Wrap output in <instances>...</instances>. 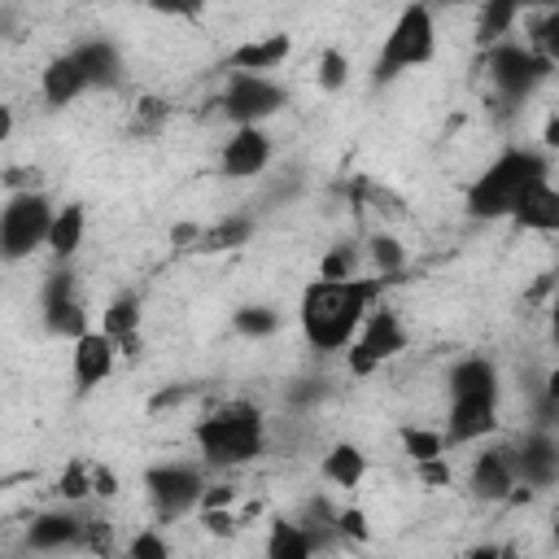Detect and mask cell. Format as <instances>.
Listing matches in <instances>:
<instances>
[{
    "label": "cell",
    "instance_id": "cell-21",
    "mask_svg": "<svg viewBox=\"0 0 559 559\" xmlns=\"http://www.w3.org/2000/svg\"><path fill=\"white\" fill-rule=\"evenodd\" d=\"M100 328L118 341L122 354H131V358L140 354V301H135L131 293H122V297H114V301L105 306Z\"/></svg>",
    "mask_w": 559,
    "mask_h": 559
},
{
    "label": "cell",
    "instance_id": "cell-35",
    "mask_svg": "<svg viewBox=\"0 0 559 559\" xmlns=\"http://www.w3.org/2000/svg\"><path fill=\"white\" fill-rule=\"evenodd\" d=\"M166 118H170V105H166L162 96H140V100H135V131H140V135H153Z\"/></svg>",
    "mask_w": 559,
    "mask_h": 559
},
{
    "label": "cell",
    "instance_id": "cell-9",
    "mask_svg": "<svg viewBox=\"0 0 559 559\" xmlns=\"http://www.w3.org/2000/svg\"><path fill=\"white\" fill-rule=\"evenodd\" d=\"M144 489H148V502L157 507V515L175 520L188 507H201L205 480H201V472L192 463H157V467L144 472Z\"/></svg>",
    "mask_w": 559,
    "mask_h": 559
},
{
    "label": "cell",
    "instance_id": "cell-2",
    "mask_svg": "<svg viewBox=\"0 0 559 559\" xmlns=\"http://www.w3.org/2000/svg\"><path fill=\"white\" fill-rule=\"evenodd\" d=\"M192 441H197L201 463H210V467H240V463H253V459L262 454V445H266V415H262V406L249 402V397L223 402L218 411H210L205 419H197Z\"/></svg>",
    "mask_w": 559,
    "mask_h": 559
},
{
    "label": "cell",
    "instance_id": "cell-25",
    "mask_svg": "<svg viewBox=\"0 0 559 559\" xmlns=\"http://www.w3.org/2000/svg\"><path fill=\"white\" fill-rule=\"evenodd\" d=\"M310 550H319V546H314L306 524H297V520H275L271 524V533H266V555L271 559H306Z\"/></svg>",
    "mask_w": 559,
    "mask_h": 559
},
{
    "label": "cell",
    "instance_id": "cell-8",
    "mask_svg": "<svg viewBox=\"0 0 559 559\" xmlns=\"http://www.w3.org/2000/svg\"><path fill=\"white\" fill-rule=\"evenodd\" d=\"M284 100H288V92H284L275 79L253 74V70H231L227 92H223V114H227L236 127H245V122H262V118L280 114Z\"/></svg>",
    "mask_w": 559,
    "mask_h": 559
},
{
    "label": "cell",
    "instance_id": "cell-30",
    "mask_svg": "<svg viewBox=\"0 0 559 559\" xmlns=\"http://www.w3.org/2000/svg\"><path fill=\"white\" fill-rule=\"evenodd\" d=\"M231 323H236L240 336L262 341V336H275V332H280V310H275V306H262V301H249V306L236 310Z\"/></svg>",
    "mask_w": 559,
    "mask_h": 559
},
{
    "label": "cell",
    "instance_id": "cell-6",
    "mask_svg": "<svg viewBox=\"0 0 559 559\" xmlns=\"http://www.w3.org/2000/svg\"><path fill=\"white\" fill-rule=\"evenodd\" d=\"M402 349H406V323H402V314L393 306H371V314L362 319L358 336L349 341V376H371L376 367H384Z\"/></svg>",
    "mask_w": 559,
    "mask_h": 559
},
{
    "label": "cell",
    "instance_id": "cell-3",
    "mask_svg": "<svg viewBox=\"0 0 559 559\" xmlns=\"http://www.w3.org/2000/svg\"><path fill=\"white\" fill-rule=\"evenodd\" d=\"M546 179V157L537 148H507L502 157L489 162L485 175H476V183L467 188V214L472 218H511L515 201L524 197L528 183Z\"/></svg>",
    "mask_w": 559,
    "mask_h": 559
},
{
    "label": "cell",
    "instance_id": "cell-5",
    "mask_svg": "<svg viewBox=\"0 0 559 559\" xmlns=\"http://www.w3.org/2000/svg\"><path fill=\"white\" fill-rule=\"evenodd\" d=\"M52 218H57V210L44 192H35V188L17 192L13 188L9 201H4V214H0V253H4V262H22L39 245H48Z\"/></svg>",
    "mask_w": 559,
    "mask_h": 559
},
{
    "label": "cell",
    "instance_id": "cell-23",
    "mask_svg": "<svg viewBox=\"0 0 559 559\" xmlns=\"http://www.w3.org/2000/svg\"><path fill=\"white\" fill-rule=\"evenodd\" d=\"M249 236H253V218H245V214H227V218L201 227V236H197L192 249H197V253H231V249L249 245Z\"/></svg>",
    "mask_w": 559,
    "mask_h": 559
},
{
    "label": "cell",
    "instance_id": "cell-31",
    "mask_svg": "<svg viewBox=\"0 0 559 559\" xmlns=\"http://www.w3.org/2000/svg\"><path fill=\"white\" fill-rule=\"evenodd\" d=\"M52 489H57V498H61V502H70V507H79V502L96 498V485H92V467H87V463H66Z\"/></svg>",
    "mask_w": 559,
    "mask_h": 559
},
{
    "label": "cell",
    "instance_id": "cell-15",
    "mask_svg": "<svg viewBox=\"0 0 559 559\" xmlns=\"http://www.w3.org/2000/svg\"><path fill=\"white\" fill-rule=\"evenodd\" d=\"M520 480H528L533 489H550L559 480V437L550 428H533L520 445Z\"/></svg>",
    "mask_w": 559,
    "mask_h": 559
},
{
    "label": "cell",
    "instance_id": "cell-42",
    "mask_svg": "<svg viewBox=\"0 0 559 559\" xmlns=\"http://www.w3.org/2000/svg\"><path fill=\"white\" fill-rule=\"evenodd\" d=\"M92 485H96V498H114L118 493V472L105 467V463H96L92 467Z\"/></svg>",
    "mask_w": 559,
    "mask_h": 559
},
{
    "label": "cell",
    "instance_id": "cell-13",
    "mask_svg": "<svg viewBox=\"0 0 559 559\" xmlns=\"http://www.w3.org/2000/svg\"><path fill=\"white\" fill-rule=\"evenodd\" d=\"M266 162H271V135H266L258 122L236 127V131L227 135L223 153H218V166H223L227 179H253V175L266 170Z\"/></svg>",
    "mask_w": 559,
    "mask_h": 559
},
{
    "label": "cell",
    "instance_id": "cell-40",
    "mask_svg": "<svg viewBox=\"0 0 559 559\" xmlns=\"http://www.w3.org/2000/svg\"><path fill=\"white\" fill-rule=\"evenodd\" d=\"M201 524H205L214 537H231V533H236V520H231L227 507H205V511H201Z\"/></svg>",
    "mask_w": 559,
    "mask_h": 559
},
{
    "label": "cell",
    "instance_id": "cell-16",
    "mask_svg": "<svg viewBox=\"0 0 559 559\" xmlns=\"http://www.w3.org/2000/svg\"><path fill=\"white\" fill-rule=\"evenodd\" d=\"M87 87H92V83H87V74H83V66H79L74 52L52 57V61L44 66V74H39V96L48 100V109H66V105H74Z\"/></svg>",
    "mask_w": 559,
    "mask_h": 559
},
{
    "label": "cell",
    "instance_id": "cell-28",
    "mask_svg": "<svg viewBox=\"0 0 559 559\" xmlns=\"http://www.w3.org/2000/svg\"><path fill=\"white\" fill-rule=\"evenodd\" d=\"M528 48L559 70V4L555 9H542V17L528 22Z\"/></svg>",
    "mask_w": 559,
    "mask_h": 559
},
{
    "label": "cell",
    "instance_id": "cell-27",
    "mask_svg": "<svg viewBox=\"0 0 559 559\" xmlns=\"http://www.w3.org/2000/svg\"><path fill=\"white\" fill-rule=\"evenodd\" d=\"M44 328L52 332V336H83L87 332V310H83V301L79 297H61V301H48L44 306Z\"/></svg>",
    "mask_w": 559,
    "mask_h": 559
},
{
    "label": "cell",
    "instance_id": "cell-1",
    "mask_svg": "<svg viewBox=\"0 0 559 559\" xmlns=\"http://www.w3.org/2000/svg\"><path fill=\"white\" fill-rule=\"evenodd\" d=\"M380 284L384 280H314L306 284L301 293V306H297V323H301V336L310 349L319 354H336V349H349V341L358 336L362 319L371 314L376 297H380Z\"/></svg>",
    "mask_w": 559,
    "mask_h": 559
},
{
    "label": "cell",
    "instance_id": "cell-29",
    "mask_svg": "<svg viewBox=\"0 0 559 559\" xmlns=\"http://www.w3.org/2000/svg\"><path fill=\"white\" fill-rule=\"evenodd\" d=\"M445 432H437V428H419V424H406L402 428V454L411 459V463H428V459H437V454H445Z\"/></svg>",
    "mask_w": 559,
    "mask_h": 559
},
{
    "label": "cell",
    "instance_id": "cell-4",
    "mask_svg": "<svg viewBox=\"0 0 559 559\" xmlns=\"http://www.w3.org/2000/svg\"><path fill=\"white\" fill-rule=\"evenodd\" d=\"M432 57H437V22H432V9L415 0L389 26L380 61H376V79H393V74H402L411 66H428Z\"/></svg>",
    "mask_w": 559,
    "mask_h": 559
},
{
    "label": "cell",
    "instance_id": "cell-49",
    "mask_svg": "<svg viewBox=\"0 0 559 559\" xmlns=\"http://www.w3.org/2000/svg\"><path fill=\"white\" fill-rule=\"evenodd\" d=\"M445 4H467V0H445Z\"/></svg>",
    "mask_w": 559,
    "mask_h": 559
},
{
    "label": "cell",
    "instance_id": "cell-45",
    "mask_svg": "<svg viewBox=\"0 0 559 559\" xmlns=\"http://www.w3.org/2000/svg\"><path fill=\"white\" fill-rule=\"evenodd\" d=\"M542 389H546V393H550V397L559 402V362H555V367L546 371V380H542Z\"/></svg>",
    "mask_w": 559,
    "mask_h": 559
},
{
    "label": "cell",
    "instance_id": "cell-46",
    "mask_svg": "<svg viewBox=\"0 0 559 559\" xmlns=\"http://www.w3.org/2000/svg\"><path fill=\"white\" fill-rule=\"evenodd\" d=\"M515 4H520V9H524V13H528V9H555V4H559V0H515Z\"/></svg>",
    "mask_w": 559,
    "mask_h": 559
},
{
    "label": "cell",
    "instance_id": "cell-47",
    "mask_svg": "<svg viewBox=\"0 0 559 559\" xmlns=\"http://www.w3.org/2000/svg\"><path fill=\"white\" fill-rule=\"evenodd\" d=\"M550 341L559 345V297H555V306H550Z\"/></svg>",
    "mask_w": 559,
    "mask_h": 559
},
{
    "label": "cell",
    "instance_id": "cell-22",
    "mask_svg": "<svg viewBox=\"0 0 559 559\" xmlns=\"http://www.w3.org/2000/svg\"><path fill=\"white\" fill-rule=\"evenodd\" d=\"M83 231H87L83 205H79V201L61 205L57 218H52V231H48V253H52V262H70V258L79 253V245H83Z\"/></svg>",
    "mask_w": 559,
    "mask_h": 559
},
{
    "label": "cell",
    "instance_id": "cell-39",
    "mask_svg": "<svg viewBox=\"0 0 559 559\" xmlns=\"http://www.w3.org/2000/svg\"><path fill=\"white\" fill-rule=\"evenodd\" d=\"M415 467H419V480L432 485V489H441V485L454 480V472L445 467V454H437V459H428V463H415Z\"/></svg>",
    "mask_w": 559,
    "mask_h": 559
},
{
    "label": "cell",
    "instance_id": "cell-7",
    "mask_svg": "<svg viewBox=\"0 0 559 559\" xmlns=\"http://www.w3.org/2000/svg\"><path fill=\"white\" fill-rule=\"evenodd\" d=\"M485 70H489V83H493L507 100H524L542 79L555 74V66H550L546 57H537L528 44H511V39L489 44Z\"/></svg>",
    "mask_w": 559,
    "mask_h": 559
},
{
    "label": "cell",
    "instance_id": "cell-14",
    "mask_svg": "<svg viewBox=\"0 0 559 559\" xmlns=\"http://www.w3.org/2000/svg\"><path fill=\"white\" fill-rule=\"evenodd\" d=\"M26 546H35V550L87 546V515H79V511H39L26 528Z\"/></svg>",
    "mask_w": 559,
    "mask_h": 559
},
{
    "label": "cell",
    "instance_id": "cell-33",
    "mask_svg": "<svg viewBox=\"0 0 559 559\" xmlns=\"http://www.w3.org/2000/svg\"><path fill=\"white\" fill-rule=\"evenodd\" d=\"M314 79L323 92H341L349 83V57L341 48H323L319 52V66H314Z\"/></svg>",
    "mask_w": 559,
    "mask_h": 559
},
{
    "label": "cell",
    "instance_id": "cell-36",
    "mask_svg": "<svg viewBox=\"0 0 559 559\" xmlns=\"http://www.w3.org/2000/svg\"><path fill=\"white\" fill-rule=\"evenodd\" d=\"M336 533L349 537V542H371L367 511H362V507H341V511H336Z\"/></svg>",
    "mask_w": 559,
    "mask_h": 559
},
{
    "label": "cell",
    "instance_id": "cell-12",
    "mask_svg": "<svg viewBox=\"0 0 559 559\" xmlns=\"http://www.w3.org/2000/svg\"><path fill=\"white\" fill-rule=\"evenodd\" d=\"M118 341L105 332V328H87L83 336H74V349H70V371H74V384L87 393L96 384H105L114 376V362H118Z\"/></svg>",
    "mask_w": 559,
    "mask_h": 559
},
{
    "label": "cell",
    "instance_id": "cell-10",
    "mask_svg": "<svg viewBox=\"0 0 559 559\" xmlns=\"http://www.w3.org/2000/svg\"><path fill=\"white\" fill-rule=\"evenodd\" d=\"M441 432L450 445H472V441L493 437L498 432V393H454Z\"/></svg>",
    "mask_w": 559,
    "mask_h": 559
},
{
    "label": "cell",
    "instance_id": "cell-32",
    "mask_svg": "<svg viewBox=\"0 0 559 559\" xmlns=\"http://www.w3.org/2000/svg\"><path fill=\"white\" fill-rule=\"evenodd\" d=\"M367 258H371V266L380 271V275H397L402 266H406V249H402V240L397 236H371V245H367Z\"/></svg>",
    "mask_w": 559,
    "mask_h": 559
},
{
    "label": "cell",
    "instance_id": "cell-41",
    "mask_svg": "<svg viewBox=\"0 0 559 559\" xmlns=\"http://www.w3.org/2000/svg\"><path fill=\"white\" fill-rule=\"evenodd\" d=\"M231 502H236V485H227V480L205 485V493H201V511L205 507H231Z\"/></svg>",
    "mask_w": 559,
    "mask_h": 559
},
{
    "label": "cell",
    "instance_id": "cell-17",
    "mask_svg": "<svg viewBox=\"0 0 559 559\" xmlns=\"http://www.w3.org/2000/svg\"><path fill=\"white\" fill-rule=\"evenodd\" d=\"M511 218L524 231H559V188H550V179L528 183L524 197L515 201Z\"/></svg>",
    "mask_w": 559,
    "mask_h": 559
},
{
    "label": "cell",
    "instance_id": "cell-20",
    "mask_svg": "<svg viewBox=\"0 0 559 559\" xmlns=\"http://www.w3.org/2000/svg\"><path fill=\"white\" fill-rule=\"evenodd\" d=\"M319 472H323V480L336 485V489H358L362 476H367V454H362V445H354V441H336V445H328Z\"/></svg>",
    "mask_w": 559,
    "mask_h": 559
},
{
    "label": "cell",
    "instance_id": "cell-37",
    "mask_svg": "<svg viewBox=\"0 0 559 559\" xmlns=\"http://www.w3.org/2000/svg\"><path fill=\"white\" fill-rule=\"evenodd\" d=\"M127 555H135V559H166L170 546H166L157 533H135V537L127 542Z\"/></svg>",
    "mask_w": 559,
    "mask_h": 559
},
{
    "label": "cell",
    "instance_id": "cell-34",
    "mask_svg": "<svg viewBox=\"0 0 559 559\" xmlns=\"http://www.w3.org/2000/svg\"><path fill=\"white\" fill-rule=\"evenodd\" d=\"M354 271H358V253L349 245H336L319 258V280H354Z\"/></svg>",
    "mask_w": 559,
    "mask_h": 559
},
{
    "label": "cell",
    "instance_id": "cell-26",
    "mask_svg": "<svg viewBox=\"0 0 559 559\" xmlns=\"http://www.w3.org/2000/svg\"><path fill=\"white\" fill-rule=\"evenodd\" d=\"M524 9L515 4V0H485L480 4V17H476V44H498V39H507V31L515 26V17H520Z\"/></svg>",
    "mask_w": 559,
    "mask_h": 559
},
{
    "label": "cell",
    "instance_id": "cell-19",
    "mask_svg": "<svg viewBox=\"0 0 559 559\" xmlns=\"http://www.w3.org/2000/svg\"><path fill=\"white\" fill-rule=\"evenodd\" d=\"M70 52L79 57V66H83V74H87L92 87H118V83H122V57H118L114 44H105V39H83V44H74Z\"/></svg>",
    "mask_w": 559,
    "mask_h": 559
},
{
    "label": "cell",
    "instance_id": "cell-18",
    "mask_svg": "<svg viewBox=\"0 0 559 559\" xmlns=\"http://www.w3.org/2000/svg\"><path fill=\"white\" fill-rule=\"evenodd\" d=\"M293 52V39L280 31V35H262V39H249L240 48L227 52L223 70H253V74H266V70H280Z\"/></svg>",
    "mask_w": 559,
    "mask_h": 559
},
{
    "label": "cell",
    "instance_id": "cell-48",
    "mask_svg": "<svg viewBox=\"0 0 559 559\" xmlns=\"http://www.w3.org/2000/svg\"><path fill=\"white\" fill-rule=\"evenodd\" d=\"M550 537H555V546H559V507H555V515H550Z\"/></svg>",
    "mask_w": 559,
    "mask_h": 559
},
{
    "label": "cell",
    "instance_id": "cell-11",
    "mask_svg": "<svg viewBox=\"0 0 559 559\" xmlns=\"http://www.w3.org/2000/svg\"><path fill=\"white\" fill-rule=\"evenodd\" d=\"M467 485H472V493L480 502H507L511 489L520 485V454H515V445H485L472 459Z\"/></svg>",
    "mask_w": 559,
    "mask_h": 559
},
{
    "label": "cell",
    "instance_id": "cell-43",
    "mask_svg": "<svg viewBox=\"0 0 559 559\" xmlns=\"http://www.w3.org/2000/svg\"><path fill=\"white\" fill-rule=\"evenodd\" d=\"M197 236H201V227H197V223H179V227L170 231V240H175L179 249H192V245H197Z\"/></svg>",
    "mask_w": 559,
    "mask_h": 559
},
{
    "label": "cell",
    "instance_id": "cell-24",
    "mask_svg": "<svg viewBox=\"0 0 559 559\" xmlns=\"http://www.w3.org/2000/svg\"><path fill=\"white\" fill-rule=\"evenodd\" d=\"M502 384H498V367L489 362V358H480V354H472V358H459L454 367H450V397L454 393H498Z\"/></svg>",
    "mask_w": 559,
    "mask_h": 559
},
{
    "label": "cell",
    "instance_id": "cell-44",
    "mask_svg": "<svg viewBox=\"0 0 559 559\" xmlns=\"http://www.w3.org/2000/svg\"><path fill=\"white\" fill-rule=\"evenodd\" d=\"M542 144H546L550 153H559V114L546 118V127H542Z\"/></svg>",
    "mask_w": 559,
    "mask_h": 559
},
{
    "label": "cell",
    "instance_id": "cell-38",
    "mask_svg": "<svg viewBox=\"0 0 559 559\" xmlns=\"http://www.w3.org/2000/svg\"><path fill=\"white\" fill-rule=\"evenodd\" d=\"M140 4H148L153 13H166V17H201V9H205V0H140Z\"/></svg>",
    "mask_w": 559,
    "mask_h": 559
}]
</instances>
